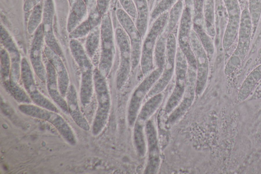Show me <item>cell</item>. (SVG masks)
I'll use <instances>...</instances> for the list:
<instances>
[{"instance_id":"6da1fadb","label":"cell","mask_w":261,"mask_h":174,"mask_svg":"<svg viewBox=\"0 0 261 174\" xmlns=\"http://www.w3.org/2000/svg\"><path fill=\"white\" fill-rule=\"evenodd\" d=\"M93 82L98 105L92 124V133L96 136L102 131L106 125L111 100L106 77L97 68L93 70Z\"/></svg>"},{"instance_id":"7a4b0ae2","label":"cell","mask_w":261,"mask_h":174,"mask_svg":"<svg viewBox=\"0 0 261 174\" xmlns=\"http://www.w3.org/2000/svg\"><path fill=\"white\" fill-rule=\"evenodd\" d=\"M169 12L160 15L151 26L142 45L140 66L142 73L146 76L153 69V54L159 37L166 28Z\"/></svg>"},{"instance_id":"3957f363","label":"cell","mask_w":261,"mask_h":174,"mask_svg":"<svg viewBox=\"0 0 261 174\" xmlns=\"http://www.w3.org/2000/svg\"><path fill=\"white\" fill-rule=\"evenodd\" d=\"M252 23L249 10L245 9L241 13L237 46L226 65V74H229L234 70L247 54L252 36Z\"/></svg>"},{"instance_id":"277c9868","label":"cell","mask_w":261,"mask_h":174,"mask_svg":"<svg viewBox=\"0 0 261 174\" xmlns=\"http://www.w3.org/2000/svg\"><path fill=\"white\" fill-rule=\"evenodd\" d=\"M18 109L28 116L49 122L68 143L72 145L76 144V138L72 130L58 113L29 104H21L18 106Z\"/></svg>"},{"instance_id":"5b68a950","label":"cell","mask_w":261,"mask_h":174,"mask_svg":"<svg viewBox=\"0 0 261 174\" xmlns=\"http://www.w3.org/2000/svg\"><path fill=\"white\" fill-rule=\"evenodd\" d=\"M163 99L162 92L150 97L142 106L134 123L133 138L137 154L143 157L146 153L145 125L147 120L154 113Z\"/></svg>"},{"instance_id":"8992f818","label":"cell","mask_w":261,"mask_h":174,"mask_svg":"<svg viewBox=\"0 0 261 174\" xmlns=\"http://www.w3.org/2000/svg\"><path fill=\"white\" fill-rule=\"evenodd\" d=\"M100 54L98 69L106 78L111 69L115 55L114 35L111 17L108 14L101 18L100 26Z\"/></svg>"},{"instance_id":"52a82bcc","label":"cell","mask_w":261,"mask_h":174,"mask_svg":"<svg viewBox=\"0 0 261 174\" xmlns=\"http://www.w3.org/2000/svg\"><path fill=\"white\" fill-rule=\"evenodd\" d=\"M163 70L162 67H155L146 76L133 92L128 105L127 116V121L130 126L134 125L144 98L160 78Z\"/></svg>"},{"instance_id":"ba28073f","label":"cell","mask_w":261,"mask_h":174,"mask_svg":"<svg viewBox=\"0 0 261 174\" xmlns=\"http://www.w3.org/2000/svg\"><path fill=\"white\" fill-rule=\"evenodd\" d=\"M115 37L120 56L116 84L117 89L120 90L126 83L132 69V50L129 38L121 27L116 28Z\"/></svg>"},{"instance_id":"9c48e42d","label":"cell","mask_w":261,"mask_h":174,"mask_svg":"<svg viewBox=\"0 0 261 174\" xmlns=\"http://www.w3.org/2000/svg\"><path fill=\"white\" fill-rule=\"evenodd\" d=\"M176 44L174 35L172 33L169 34L166 37L165 61L162 73L148 92L147 97H150L162 92L170 82L175 71Z\"/></svg>"},{"instance_id":"30bf717a","label":"cell","mask_w":261,"mask_h":174,"mask_svg":"<svg viewBox=\"0 0 261 174\" xmlns=\"http://www.w3.org/2000/svg\"><path fill=\"white\" fill-rule=\"evenodd\" d=\"M187 71L188 63L186 58L178 47L175 60V84L165 107L164 110L166 114H170L176 108L184 95L186 86Z\"/></svg>"},{"instance_id":"8fae6325","label":"cell","mask_w":261,"mask_h":174,"mask_svg":"<svg viewBox=\"0 0 261 174\" xmlns=\"http://www.w3.org/2000/svg\"><path fill=\"white\" fill-rule=\"evenodd\" d=\"M116 14L121 28L129 38L132 50V69L135 70L140 61L142 37L132 17L124 9H118Z\"/></svg>"},{"instance_id":"7c38bea8","label":"cell","mask_w":261,"mask_h":174,"mask_svg":"<svg viewBox=\"0 0 261 174\" xmlns=\"http://www.w3.org/2000/svg\"><path fill=\"white\" fill-rule=\"evenodd\" d=\"M179 21L177 36L178 48L185 56L188 66L196 70V60L190 43L192 30V9L185 6Z\"/></svg>"},{"instance_id":"4fadbf2b","label":"cell","mask_w":261,"mask_h":174,"mask_svg":"<svg viewBox=\"0 0 261 174\" xmlns=\"http://www.w3.org/2000/svg\"><path fill=\"white\" fill-rule=\"evenodd\" d=\"M20 78L25 91L36 105L59 112L58 108L38 90L31 66L25 57L21 59Z\"/></svg>"},{"instance_id":"5bb4252c","label":"cell","mask_w":261,"mask_h":174,"mask_svg":"<svg viewBox=\"0 0 261 174\" xmlns=\"http://www.w3.org/2000/svg\"><path fill=\"white\" fill-rule=\"evenodd\" d=\"M191 48L196 60L195 93L200 95L203 91L208 77V61L207 53L196 33L192 30L190 36Z\"/></svg>"},{"instance_id":"9a60e30c","label":"cell","mask_w":261,"mask_h":174,"mask_svg":"<svg viewBox=\"0 0 261 174\" xmlns=\"http://www.w3.org/2000/svg\"><path fill=\"white\" fill-rule=\"evenodd\" d=\"M228 20L223 36L222 45L224 49L229 48L238 35L241 13L238 0H223Z\"/></svg>"},{"instance_id":"2e32d148","label":"cell","mask_w":261,"mask_h":174,"mask_svg":"<svg viewBox=\"0 0 261 174\" xmlns=\"http://www.w3.org/2000/svg\"><path fill=\"white\" fill-rule=\"evenodd\" d=\"M196 70L188 66L187 82L184 95L176 108L169 114L167 123L172 125L178 120L193 103L195 93Z\"/></svg>"},{"instance_id":"e0dca14e","label":"cell","mask_w":261,"mask_h":174,"mask_svg":"<svg viewBox=\"0 0 261 174\" xmlns=\"http://www.w3.org/2000/svg\"><path fill=\"white\" fill-rule=\"evenodd\" d=\"M204 0H195L192 9V30L196 33L207 54L213 55L214 46L211 36L207 33L203 13Z\"/></svg>"},{"instance_id":"ac0fdd59","label":"cell","mask_w":261,"mask_h":174,"mask_svg":"<svg viewBox=\"0 0 261 174\" xmlns=\"http://www.w3.org/2000/svg\"><path fill=\"white\" fill-rule=\"evenodd\" d=\"M145 134L148 145V160L144 173H156L160 164V154L157 133L153 121L148 119L145 125Z\"/></svg>"},{"instance_id":"d6986e66","label":"cell","mask_w":261,"mask_h":174,"mask_svg":"<svg viewBox=\"0 0 261 174\" xmlns=\"http://www.w3.org/2000/svg\"><path fill=\"white\" fill-rule=\"evenodd\" d=\"M44 41L42 26L41 24L34 33L30 51V60L35 73L43 83L46 80V67L42 60V52Z\"/></svg>"},{"instance_id":"ffe728a7","label":"cell","mask_w":261,"mask_h":174,"mask_svg":"<svg viewBox=\"0 0 261 174\" xmlns=\"http://www.w3.org/2000/svg\"><path fill=\"white\" fill-rule=\"evenodd\" d=\"M76 63L81 72L80 97L84 107L89 104L94 88L93 70L90 58L84 57L78 59Z\"/></svg>"},{"instance_id":"44dd1931","label":"cell","mask_w":261,"mask_h":174,"mask_svg":"<svg viewBox=\"0 0 261 174\" xmlns=\"http://www.w3.org/2000/svg\"><path fill=\"white\" fill-rule=\"evenodd\" d=\"M54 5L53 0H45L43 5L42 26L46 45L61 57L63 52L56 39L53 30Z\"/></svg>"},{"instance_id":"7402d4cb","label":"cell","mask_w":261,"mask_h":174,"mask_svg":"<svg viewBox=\"0 0 261 174\" xmlns=\"http://www.w3.org/2000/svg\"><path fill=\"white\" fill-rule=\"evenodd\" d=\"M1 42L8 52L11 59V67L9 79L18 83L21 75L20 54L13 38L2 25L1 26Z\"/></svg>"},{"instance_id":"603a6c76","label":"cell","mask_w":261,"mask_h":174,"mask_svg":"<svg viewBox=\"0 0 261 174\" xmlns=\"http://www.w3.org/2000/svg\"><path fill=\"white\" fill-rule=\"evenodd\" d=\"M44 52L48 61L54 66L57 76L59 91L63 97H65L69 86V79L66 68L61 57L47 45Z\"/></svg>"},{"instance_id":"cb8c5ba5","label":"cell","mask_w":261,"mask_h":174,"mask_svg":"<svg viewBox=\"0 0 261 174\" xmlns=\"http://www.w3.org/2000/svg\"><path fill=\"white\" fill-rule=\"evenodd\" d=\"M46 86L48 94L54 102L66 114L69 113L67 102L59 89L57 76L53 65L48 61L46 63Z\"/></svg>"},{"instance_id":"d4e9b609","label":"cell","mask_w":261,"mask_h":174,"mask_svg":"<svg viewBox=\"0 0 261 174\" xmlns=\"http://www.w3.org/2000/svg\"><path fill=\"white\" fill-rule=\"evenodd\" d=\"M66 97L69 113L74 121L80 128L89 131L90 126L80 109L76 90L73 84L69 85Z\"/></svg>"},{"instance_id":"484cf974","label":"cell","mask_w":261,"mask_h":174,"mask_svg":"<svg viewBox=\"0 0 261 174\" xmlns=\"http://www.w3.org/2000/svg\"><path fill=\"white\" fill-rule=\"evenodd\" d=\"M101 18L102 16L96 7L93 8L91 9L87 18L69 33V38L77 39L87 36L93 29L100 24Z\"/></svg>"},{"instance_id":"4316f807","label":"cell","mask_w":261,"mask_h":174,"mask_svg":"<svg viewBox=\"0 0 261 174\" xmlns=\"http://www.w3.org/2000/svg\"><path fill=\"white\" fill-rule=\"evenodd\" d=\"M260 80L261 64L253 69L243 82L238 93V101L240 102L245 101Z\"/></svg>"},{"instance_id":"83f0119b","label":"cell","mask_w":261,"mask_h":174,"mask_svg":"<svg viewBox=\"0 0 261 174\" xmlns=\"http://www.w3.org/2000/svg\"><path fill=\"white\" fill-rule=\"evenodd\" d=\"M71 7L67 22V31L69 33L84 21L87 14L86 4L83 0H75Z\"/></svg>"},{"instance_id":"f1b7e54d","label":"cell","mask_w":261,"mask_h":174,"mask_svg":"<svg viewBox=\"0 0 261 174\" xmlns=\"http://www.w3.org/2000/svg\"><path fill=\"white\" fill-rule=\"evenodd\" d=\"M135 4L137 17L136 26L142 38L146 34L148 20V8L146 0H133Z\"/></svg>"},{"instance_id":"f546056e","label":"cell","mask_w":261,"mask_h":174,"mask_svg":"<svg viewBox=\"0 0 261 174\" xmlns=\"http://www.w3.org/2000/svg\"><path fill=\"white\" fill-rule=\"evenodd\" d=\"M184 8L183 0H177L171 8L169 12L167 23L164 32L166 36L172 33L173 30L176 26L179 19H180Z\"/></svg>"},{"instance_id":"4dcf8cb0","label":"cell","mask_w":261,"mask_h":174,"mask_svg":"<svg viewBox=\"0 0 261 174\" xmlns=\"http://www.w3.org/2000/svg\"><path fill=\"white\" fill-rule=\"evenodd\" d=\"M6 90L17 101L21 104H30L32 100L25 90L24 91L18 83L9 79L3 82Z\"/></svg>"},{"instance_id":"1f68e13d","label":"cell","mask_w":261,"mask_h":174,"mask_svg":"<svg viewBox=\"0 0 261 174\" xmlns=\"http://www.w3.org/2000/svg\"><path fill=\"white\" fill-rule=\"evenodd\" d=\"M100 43V27L93 29L87 36L85 49L88 57L92 59L96 54Z\"/></svg>"},{"instance_id":"d6a6232c","label":"cell","mask_w":261,"mask_h":174,"mask_svg":"<svg viewBox=\"0 0 261 174\" xmlns=\"http://www.w3.org/2000/svg\"><path fill=\"white\" fill-rule=\"evenodd\" d=\"M203 13L206 32L211 37H214L216 31L214 26L213 0L204 1Z\"/></svg>"},{"instance_id":"836d02e7","label":"cell","mask_w":261,"mask_h":174,"mask_svg":"<svg viewBox=\"0 0 261 174\" xmlns=\"http://www.w3.org/2000/svg\"><path fill=\"white\" fill-rule=\"evenodd\" d=\"M43 10V5L42 1L32 9L27 26V31L29 34H34L41 24Z\"/></svg>"},{"instance_id":"e575fe53","label":"cell","mask_w":261,"mask_h":174,"mask_svg":"<svg viewBox=\"0 0 261 174\" xmlns=\"http://www.w3.org/2000/svg\"><path fill=\"white\" fill-rule=\"evenodd\" d=\"M167 36L163 33L159 37L153 54L155 67L164 68L165 61L166 41Z\"/></svg>"},{"instance_id":"d590c367","label":"cell","mask_w":261,"mask_h":174,"mask_svg":"<svg viewBox=\"0 0 261 174\" xmlns=\"http://www.w3.org/2000/svg\"><path fill=\"white\" fill-rule=\"evenodd\" d=\"M11 62L10 56L4 48L1 50V76L2 82L10 79Z\"/></svg>"},{"instance_id":"8d00e7d4","label":"cell","mask_w":261,"mask_h":174,"mask_svg":"<svg viewBox=\"0 0 261 174\" xmlns=\"http://www.w3.org/2000/svg\"><path fill=\"white\" fill-rule=\"evenodd\" d=\"M177 0H161L152 10L150 17L155 19L162 13L170 9Z\"/></svg>"},{"instance_id":"74e56055","label":"cell","mask_w":261,"mask_h":174,"mask_svg":"<svg viewBox=\"0 0 261 174\" xmlns=\"http://www.w3.org/2000/svg\"><path fill=\"white\" fill-rule=\"evenodd\" d=\"M248 10L252 20L259 19L261 16V0H249Z\"/></svg>"},{"instance_id":"f35d334b","label":"cell","mask_w":261,"mask_h":174,"mask_svg":"<svg viewBox=\"0 0 261 174\" xmlns=\"http://www.w3.org/2000/svg\"><path fill=\"white\" fill-rule=\"evenodd\" d=\"M123 9L132 17L136 18L137 11L133 0H119Z\"/></svg>"},{"instance_id":"ab89813d","label":"cell","mask_w":261,"mask_h":174,"mask_svg":"<svg viewBox=\"0 0 261 174\" xmlns=\"http://www.w3.org/2000/svg\"><path fill=\"white\" fill-rule=\"evenodd\" d=\"M111 0H96V8L100 15L102 17L106 14Z\"/></svg>"},{"instance_id":"60d3db41","label":"cell","mask_w":261,"mask_h":174,"mask_svg":"<svg viewBox=\"0 0 261 174\" xmlns=\"http://www.w3.org/2000/svg\"><path fill=\"white\" fill-rule=\"evenodd\" d=\"M42 1V0H24L23 10L25 11H30Z\"/></svg>"},{"instance_id":"b9f144b4","label":"cell","mask_w":261,"mask_h":174,"mask_svg":"<svg viewBox=\"0 0 261 174\" xmlns=\"http://www.w3.org/2000/svg\"><path fill=\"white\" fill-rule=\"evenodd\" d=\"M261 98V83L255 88L251 96L252 100H258Z\"/></svg>"},{"instance_id":"7bdbcfd3","label":"cell","mask_w":261,"mask_h":174,"mask_svg":"<svg viewBox=\"0 0 261 174\" xmlns=\"http://www.w3.org/2000/svg\"><path fill=\"white\" fill-rule=\"evenodd\" d=\"M185 6L188 7L193 9L195 0H183Z\"/></svg>"},{"instance_id":"ee69618b","label":"cell","mask_w":261,"mask_h":174,"mask_svg":"<svg viewBox=\"0 0 261 174\" xmlns=\"http://www.w3.org/2000/svg\"><path fill=\"white\" fill-rule=\"evenodd\" d=\"M70 6L73 3L75 0H68Z\"/></svg>"},{"instance_id":"f6af8a7d","label":"cell","mask_w":261,"mask_h":174,"mask_svg":"<svg viewBox=\"0 0 261 174\" xmlns=\"http://www.w3.org/2000/svg\"><path fill=\"white\" fill-rule=\"evenodd\" d=\"M258 55H259L260 56H261V48H260L258 49Z\"/></svg>"},{"instance_id":"bcb514c9","label":"cell","mask_w":261,"mask_h":174,"mask_svg":"<svg viewBox=\"0 0 261 174\" xmlns=\"http://www.w3.org/2000/svg\"><path fill=\"white\" fill-rule=\"evenodd\" d=\"M83 1H84V2L87 5L88 3L89 0H83Z\"/></svg>"}]
</instances>
